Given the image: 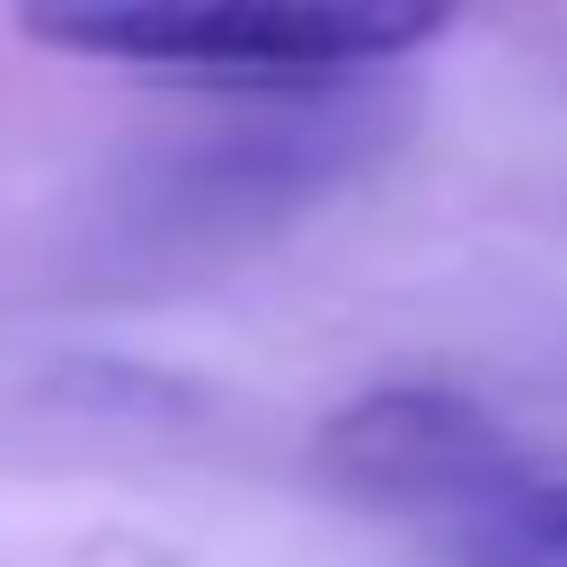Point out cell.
Instances as JSON below:
<instances>
[{
    "instance_id": "3957f363",
    "label": "cell",
    "mask_w": 567,
    "mask_h": 567,
    "mask_svg": "<svg viewBox=\"0 0 567 567\" xmlns=\"http://www.w3.org/2000/svg\"><path fill=\"white\" fill-rule=\"evenodd\" d=\"M319 478L363 496V505H399V514H496L532 487V461L523 443L470 399V390H443V381H381L363 399H346L319 443H310Z\"/></svg>"
},
{
    "instance_id": "277c9868",
    "label": "cell",
    "mask_w": 567,
    "mask_h": 567,
    "mask_svg": "<svg viewBox=\"0 0 567 567\" xmlns=\"http://www.w3.org/2000/svg\"><path fill=\"white\" fill-rule=\"evenodd\" d=\"M461 567H567V478H532L514 505L461 523Z\"/></svg>"
},
{
    "instance_id": "7a4b0ae2",
    "label": "cell",
    "mask_w": 567,
    "mask_h": 567,
    "mask_svg": "<svg viewBox=\"0 0 567 567\" xmlns=\"http://www.w3.org/2000/svg\"><path fill=\"white\" fill-rule=\"evenodd\" d=\"M390 133H399V97H372L354 80L257 89V106H239L230 124L195 133L186 151H168L151 230H213V239L248 230L257 239L266 221L301 213L310 195H328L337 177L381 159Z\"/></svg>"
},
{
    "instance_id": "6da1fadb",
    "label": "cell",
    "mask_w": 567,
    "mask_h": 567,
    "mask_svg": "<svg viewBox=\"0 0 567 567\" xmlns=\"http://www.w3.org/2000/svg\"><path fill=\"white\" fill-rule=\"evenodd\" d=\"M461 0H18V27L80 62L186 80H363L425 53Z\"/></svg>"
}]
</instances>
